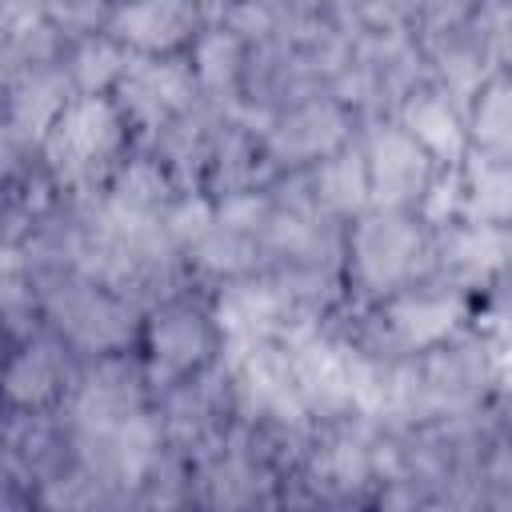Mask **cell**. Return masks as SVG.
<instances>
[{
  "instance_id": "obj_1",
  "label": "cell",
  "mask_w": 512,
  "mask_h": 512,
  "mask_svg": "<svg viewBox=\"0 0 512 512\" xmlns=\"http://www.w3.org/2000/svg\"><path fill=\"white\" fill-rule=\"evenodd\" d=\"M128 144V120L120 116L116 100L100 96H72L48 136L40 140V164L52 172L64 196L104 192L108 172L120 164Z\"/></svg>"
},
{
  "instance_id": "obj_2",
  "label": "cell",
  "mask_w": 512,
  "mask_h": 512,
  "mask_svg": "<svg viewBox=\"0 0 512 512\" xmlns=\"http://www.w3.org/2000/svg\"><path fill=\"white\" fill-rule=\"evenodd\" d=\"M344 268L360 300H388L428 276V228L408 208L368 204L344 232Z\"/></svg>"
},
{
  "instance_id": "obj_3",
  "label": "cell",
  "mask_w": 512,
  "mask_h": 512,
  "mask_svg": "<svg viewBox=\"0 0 512 512\" xmlns=\"http://www.w3.org/2000/svg\"><path fill=\"white\" fill-rule=\"evenodd\" d=\"M32 292H36L40 316L72 352H84V356L128 352L136 324H140V312L124 296L80 276L76 268L36 272Z\"/></svg>"
},
{
  "instance_id": "obj_4",
  "label": "cell",
  "mask_w": 512,
  "mask_h": 512,
  "mask_svg": "<svg viewBox=\"0 0 512 512\" xmlns=\"http://www.w3.org/2000/svg\"><path fill=\"white\" fill-rule=\"evenodd\" d=\"M112 92L120 116L128 120V128L140 132V140L200 96L192 64L172 52H128Z\"/></svg>"
},
{
  "instance_id": "obj_5",
  "label": "cell",
  "mask_w": 512,
  "mask_h": 512,
  "mask_svg": "<svg viewBox=\"0 0 512 512\" xmlns=\"http://www.w3.org/2000/svg\"><path fill=\"white\" fill-rule=\"evenodd\" d=\"M144 340H148L144 372H148V392L152 396H160L164 388L192 376L196 368H204L216 356L212 316L200 312L196 304H188L184 296H172V300H164L148 312Z\"/></svg>"
},
{
  "instance_id": "obj_6",
  "label": "cell",
  "mask_w": 512,
  "mask_h": 512,
  "mask_svg": "<svg viewBox=\"0 0 512 512\" xmlns=\"http://www.w3.org/2000/svg\"><path fill=\"white\" fill-rule=\"evenodd\" d=\"M148 372L128 352L92 356L84 372H76V384L68 392V424L72 432H108L124 424L128 416L152 408L148 404Z\"/></svg>"
},
{
  "instance_id": "obj_7",
  "label": "cell",
  "mask_w": 512,
  "mask_h": 512,
  "mask_svg": "<svg viewBox=\"0 0 512 512\" xmlns=\"http://www.w3.org/2000/svg\"><path fill=\"white\" fill-rule=\"evenodd\" d=\"M348 140H352V112L332 92H316L272 116L264 132V152L276 172H288V168H312Z\"/></svg>"
},
{
  "instance_id": "obj_8",
  "label": "cell",
  "mask_w": 512,
  "mask_h": 512,
  "mask_svg": "<svg viewBox=\"0 0 512 512\" xmlns=\"http://www.w3.org/2000/svg\"><path fill=\"white\" fill-rule=\"evenodd\" d=\"M360 152H364V172H368V200L376 208L412 212L432 176V156L396 120H376Z\"/></svg>"
},
{
  "instance_id": "obj_9",
  "label": "cell",
  "mask_w": 512,
  "mask_h": 512,
  "mask_svg": "<svg viewBox=\"0 0 512 512\" xmlns=\"http://www.w3.org/2000/svg\"><path fill=\"white\" fill-rule=\"evenodd\" d=\"M76 352L48 328L20 340L0 364V396L12 408H52L76 384Z\"/></svg>"
},
{
  "instance_id": "obj_10",
  "label": "cell",
  "mask_w": 512,
  "mask_h": 512,
  "mask_svg": "<svg viewBox=\"0 0 512 512\" xmlns=\"http://www.w3.org/2000/svg\"><path fill=\"white\" fill-rule=\"evenodd\" d=\"M0 456L20 484H44L72 464V440L48 408H12V416L0 420Z\"/></svg>"
},
{
  "instance_id": "obj_11",
  "label": "cell",
  "mask_w": 512,
  "mask_h": 512,
  "mask_svg": "<svg viewBox=\"0 0 512 512\" xmlns=\"http://www.w3.org/2000/svg\"><path fill=\"white\" fill-rule=\"evenodd\" d=\"M200 24V0H120L104 32L128 52H176Z\"/></svg>"
},
{
  "instance_id": "obj_12",
  "label": "cell",
  "mask_w": 512,
  "mask_h": 512,
  "mask_svg": "<svg viewBox=\"0 0 512 512\" xmlns=\"http://www.w3.org/2000/svg\"><path fill=\"white\" fill-rule=\"evenodd\" d=\"M212 328L220 340H260V336H272L284 328L288 316V304L284 296L276 292V284L268 280V272H252V276H236V280H224L216 300H212Z\"/></svg>"
},
{
  "instance_id": "obj_13",
  "label": "cell",
  "mask_w": 512,
  "mask_h": 512,
  "mask_svg": "<svg viewBox=\"0 0 512 512\" xmlns=\"http://www.w3.org/2000/svg\"><path fill=\"white\" fill-rule=\"evenodd\" d=\"M72 84L64 76V64L52 68H28L20 72L0 104V120L8 124V132L16 140H24L28 148L40 152V140L48 136V128L56 124V116L64 112V104L72 100Z\"/></svg>"
},
{
  "instance_id": "obj_14",
  "label": "cell",
  "mask_w": 512,
  "mask_h": 512,
  "mask_svg": "<svg viewBox=\"0 0 512 512\" xmlns=\"http://www.w3.org/2000/svg\"><path fill=\"white\" fill-rule=\"evenodd\" d=\"M396 124L432 156V164H460L468 152V128H464V112L436 92L432 84L412 88L400 104H396Z\"/></svg>"
},
{
  "instance_id": "obj_15",
  "label": "cell",
  "mask_w": 512,
  "mask_h": 512,
  "mask_svg": "<svg viewBox=\"0 0 512 512\" xmlns=\"http://www.w3.org/2000/svg\"><path fill=\"white\" fill-rule=\"evenodd\" d=\"M244 52H248V44L240 36H232L228 28H220V24H208L204 32H196L188 64H192V76H196V88H200L204 100L228 108L240 96Z\"/></svg>"
},
{
  "instance_id": "obj_16",
  "label": "cell",
  "mask_w": 512,
  "mask_h": 512,
  "mask_svg": "<svg viewBox=\"0 0 512 512\" xmlns=\"http://www.w3.org/2000/svg\"><path fill=\"white\" fill-rule=\"evenodd\" d=\"M312 176V192H316V204L324 216L332 220H352L360 216L372 200H368V172H364V152L360 144H344L336 148L332 156L316 160L308 168Z\"/></svg>"
},
{
  "instance_id": "obj_17",
  "label": "cell",
  "mask_w": 512,
  "mask_h": 512,
  "mask_svg": "<svg viewBox=\"0 0 512 512\" xmlns=\"http://www.w3.org/2000/svg\"><path fill=\"white\" fill-rule=\"evenodd\" d=\"M176 180L168 176V168L152 156V152H140V156H128L120 160L112 172H108V184H104V200L128 216H160L164 204L176 196Z\"/></svg>"
},
{
  "instance_id": "obj_18",
  "label": "cell",
  "mask_w": 512,
  "mask_h": 512,
  "mask_svg": "<svg viewBox=\"0 0 512 512\" xmlns=\"http://www.w3.org/2000/svg\"><path fill=\"white\" fill-rule=\"evenodd\" d=\"M460 172H464V220L468 224H508V212H512L508 156L468 148L460 160Z\"/></svg>"
},
{
  "instance_id": "obj_19",
  "label": "cell",
  "mask_w": 512,
  "mask_h": 512,
  "mask_svg": "<svg viewBox=\"0 0 512 512\" xmlns=\"http://www.w3.org/2000/svg\"><path fill=\"white\" fill-rule=\"evenodd\" d=\"M188 268H196L200 276H212V280H236V276H252V272H264V248H260V236L252 232H240L224 220H212V228L184 252Z\"/></svg>"
},
{
  "instance_id": "obj_20",
  "label": "cell",
  "mask_w": 512,
  "mask_h": 512,
  "mask_svg": "<svg viewBox=\"0 0 512 512\" xmlns=\"http://www.w3.org/2000/svg\"><path fill=\"white\" fill-rule=\"evenodd\" d=\"M464 128H468V148H484V152H504L512 144V92H508V76L492 72L476 96L464 108Z\"/></svg>"
},
{
  "instance_id": "obj_21",
  "label": "cell",
  "mask_w": 512,
  "mask_h": 512,
  "mask_svg": "<svg viewBox=\"0 0 512 512\" xmlns=\"http://www.w3.org/2000/svg\"><path fill=\"white\" fill-rule=\"evenodd\" d=\"M124 60H128V48L116 44L108 32H96V36L72 40V48L60 64H64V76H68L76 96H100L104 88L116 84Z\"/></svg>"
},
{
  "instance_id": "obj_22",
  "label": "cell",
  "mask_w": 512,
  "mask_h": 512,
  "mask_svg": "<svg viewBox=\"0 0 512 512\" xmlns=\"http://www.w3.org/2000/svg\"><path fill=\"white\" fill-rule=\"evenodd\" d=\"M212 220H216V200L204 192H176L160 212V228L180 252H188L212 228Z\"/></svg>"
},
{
  "instance_id": "obj_23",
  "label": "cell",
  "mask_w": 512,
  "mask_h": 512,
  "mask_svg": "<svg viewBox=\"0 0 512 512\" xmlns=\"http://www.w3.org/2000/svg\"><path fill=\"white\" fill-rule=\"evenodd\" d=\"M44 16L64 32V40H80L108 28L112 0H48Z\"/></svg>"
},
{
  "instance_id": "obj_24",
  "label": "cell",
  "mask_w": 512,
  "mask_h": 512,
  "mask_svg": "<svg viewBox=\"0 0 512 512\" xmlns=\"http://www.w3.org/2000/svg\"><path fill=\"white\" fill-rule=\"evenodd\" d=\"M8 344H12V332H8L4 324H0V364L8 360Z\"/></svg>"
}]
</instances>
